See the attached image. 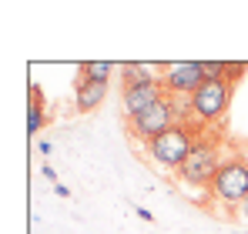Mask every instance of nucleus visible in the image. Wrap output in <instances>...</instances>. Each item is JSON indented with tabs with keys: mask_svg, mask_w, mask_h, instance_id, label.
<instances>
[{
	"mask_svg": "<svg viewBox=\"0 0 248 234\" xmlns=\"http://www.w3.org/2000/svg\"><path fill=\"white\" fill-rule=\"evenodd\" d=\"M211 194L221 204H245L248 201V164L245 161H225L211 181Z\"/></svg>",
	"mask_w": 248,
	"mask_h": 234,
	"instance_id": "4",
	"label": "nucleus"
},
{
	"mask_svg": "<svg viewBox=\"0 0 248 234\" xmlns=\"http://www.w3.org/2000/svg\"><path fill=\"white\" fill-rule=\"evenodd\" d=\"M202 71H205V80H225L228 77V64L225 60H202Z\"/></svg>",
	"mask_w": 248,
	"mask_h": 234,
	"instance_id": "12",
	"label": "nucleus"
},
{
	"mask_svg": "<svg viewBox=\"0 0 248 234\" xmlns=\"http://www.w3.org/2000/svg\"><path fill=\"white\" fill-rule=\"evenodd\" d=\"M165 97V87L161 80H148V84H134V87H124L121 94V107H124V117H138L141 111H148L151 104H158Z\"/></svg>",
	"mask_w": 248,
	"mask_h": 234,
	"instance_id": "7",
	"label": "nucleus"
},
{
	"mask_svg": "<svg viewBox=\"0 0 248 234\" xmlns=\"http://www.w3.org/2000/svg\"><path fill=\"white\" fill-rule=\"evenodd\" d=\"M218 167H221L218 151H215L211 144H198V147L191 151V157L178 167V177H181L185 184H195V188H202V184L211 188V181H215Z\"/></svg>",
	"mask_w": 248,
	"mask_h": 234,
	"instance_id": "5",
	"label": "nucleus"
},
{
	"mask_svg": "<svg viewBox=\"0 0 248 234\" xmlns=\"http://www.w3.org/2000/svg\"><path fill=\"white\" fill-rule=\"evenodd\" d=\"M232 90H235V84H228V80H205V84L188 97L191 117L202 120V124H211V120L225 117L228 104H232Z\"/></svg>",
	"mask_w": 248,
	"mask_h": 234,
	"instance_id": "1",
	"label": "nucleus"
},
{
	"mask_svg": "<svg viewBox=\"0 0 248 234\" xmlns=\"http://www.w3.org/2000/svg\"><path fill=\"white\" fill-rule=\"evenodd\" d=\"M205 84V71L198 60H178V64H168L165 77H161V87L165 94H195L198 87Z\"/></svg>",
	"mask_w": 248,
	"mask_h": 234,
	"instance_id": "6",
	"label": "nucleus"
},
{
	"mask_svg": "<svg viewBox=\"0 0 248 234\" xmlns=\"http://www.w3.org/2000/svg\"><path fill=\"white\" fill-rule=\"evenodd\" d=\"M121 74H124V87H134V84H148V80H161L151 74L148 64H121Z\"/></svg>",
	"mask_w": 248,
	"mask_h": 234,
	"instance_id": "11",
	"label": "nucleus"
},
{
	"mask_svg": "<svg viewBox=\"0 0 248 234\" xmlns=\"http://www.w3.org/2000/svg\"><path fill=\"white\" fill-rule=\"evenodd\" d=\"M44 97L37 94V87H31V104H27V134L31 137H37L41 134V127H44Z\"/></svg>",
	"mask_w": 248,
	"mask_h": 234,
	"instance_id": "9",
	"label": "nucleus"
},
{
	"mask_svg": "<svg viewBox=\"0 0 248 234\" xmlns=\"http://www.w3.org/2000/svg\"><path fill=\"white\" fill-rule=\"evenodd\" d=\"M198 144H195V137H191V127L188 124H174V127H168L161 137H155L151 144H148V154L151 161H158V164H165V167H181L191 151H195Z\"/></svg>",
	"mask_w": 248,
	"mask_h": 234,
	"instance_id": "2",
	"label": "nucleus"
},
{
	"mask_svg": "<svg viewBox=\"0 0 248 234\" xmlns=\"http://www.w3.org/2000/svg\"><path fill=\"white\" fill-rule=\"evenodd\" d=\"M238 214H242V221H245V224H248V201H245V204H242V207H238Z\"/></svg>",
	"mask_w": 248,
	"mask_h": 234,
	"instance_id": "15",
	"label": "nucleus"
},
{
	"mask_svg": "<svg viewBox=\"0 0 248 234\" xmlns=\"http://www.w3.org/2000/svg\"><path fill=\"white\" fill-rule=\"evenodd\" d=\"M138 218H141V221H148V224L155 221V214H151V211H144V207H138Z\"/></svg>",
	"mask_w": 248,
	"mask_h": 234,
	"instance_id": "13",
	"label": "nucleus"
},
{
	"mask_svg": "<svg viewBox=\"0 0 248 234\" xmlns=\"http://www.w3.org/2000/svg\"><path fill=\"white\" fill-rule=\"evenodd\" d=\"M41 174H44V177H47V181H54V177H57V174H54V167H50V164H44V167H41Z\"/></svg>",
	"mask_w": 248,
	"mask_h": 234,
	"instance_id": "14",
	"label": "nucleus"
},
{
	"mask_svg": "<svg viewBox=\"0 0 248 234\" xmlns=\"http://www.w3.org/2000/svg\"><path fill=\"white\" fill-rule=\"evenodd\" d=\"M171 104H174L171 94H165L158 104H151L148 111L131 117V120H127V134H131L134 141H144V144H151L155 137H161L168 127H174V124H171V120H174V107H171Z\"/></svg>",
	"mask_w": 248,
	"mask_h": 234,
	"instance_id": "3",
	"label": "nucleus"
},
{
	"mask_svg": "<svg viewBox=\"0 0 248 234\" xmlns=\"http://www.w3.org/2000/svg\"><path fill=\"white\" fill-rule=\"evenodd\" d=\"M104 97H108V84H97V80H78V87H74V107H78V114H91V111H97V107L104 104Z\"/></svg>",
	"mask_w": 248,
	"mask_h": 234,
	"instance_id": "8",
	"label": "nucleus"
},
{
	"mask_svg": "<svg viewBox=\"0 0 248 234\" xmlns=\"http://www.w3.org/2000/svg\"><path fill=\"white\" fill-rule=\"evenodd\" d=\"M78 74L81 80H97V84H108L111 74H114V64H108V60H84L81 67H78Z\"/></svg>",
	"mask_w": 248,
	"mask_h": 234,
	"instance_id": "10",
	"label": "nucleus"
}]
</instances>
